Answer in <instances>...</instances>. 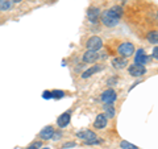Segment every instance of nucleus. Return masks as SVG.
<instances>
[{
  "label": "nucleus",
  "mask_w": 158,
  "mask_h": 149,
  "mask_svg": "<svg viewBox=\"0 0 158 149\" xmlns=\"http://www.w3.org/2000/svg\"><path fill=\"white\" fill-rule=\"evenodd\" d=\"M123 15V9L121 7H113L111 9H107V11H104L102 13V23L103 25H106L108 28H113L118 25V20H120Z\"/></svg>",
  "instance_id": "nucleus-1"
},
{
  "label": "nucleus",
  "mask_w": 158,
  "mask_h": 149,
  "mask_svg": "<svg viewBox=\"0 0 158 149\" xmlns=\"http://www.w3.org/2000/svg\"><path fill=\"white\" fill-rule=\"evenodd\" d=\"M77 136L79 138H82V140L85 141V144H87V145H95V144L100 143V140H99L98 136H96V133L94 132V131H90V130L78 132Z\"/></svg>",
  "instance_id": "nucleus-2"
},
{
  "label": "nucleus",
  "mask_w": 158,
  "mask_h": 149,
  "mask_svg": "<svg viewBox=\"0 0 158 149\" xmlns=\"http://www.w3.org/2000/svg\"><path fill=\"white\" fill-rule=\"evenodd\" d=\"M117 53H118V56L123 58L131 57L132 54H135V45H133L132 42H123L121 45H118Z\"/></svg>",
  "instance_id": "nucleus-3"
},
{
  "label": "nucleus",
  "mask_w": 158,
  "mask_h": 149,
  "mask_svg": "<svg viewBox=\"0 0 158 149\" xmlns=\"http://www.w3.org/2000/svg\"><path fill=\"white\" fill-rule=\"evenodd\" d=\"M87 45V50H94V52H98L99 49L103 48V40L98 36H92L88 38V41L86 42Z\"/></svg>",
  "instance_id": "nucleus-4"
},
{
  "label": "nucleus",
  "mask_w": 158,
  "mask_h": 149,
  "mask_svg": "<svg viewBox=\"0 0 158 149\" xmlns=\"http://www.w3.org/2000/svg\"><path fill=\"white\" fill-rule=\"evenodd\" d=\"M128 71H129V74L133 77H142L144 74H146V69H145V66L138 65V63H132V65L128 67Z\"/></svg>",
  "instance_id": "nucleus-5"
},
{
  "label": "nucleus",
  "mask_w": 158,
  "mask_h": 149,
  "mask_svg": "<svg viewBox=\"0 0 158 149\" xmlns=\"http://www.w3.org/2000/svg\"><path fill=\"white\" fill-rule=\"evenodd\" d=\"M149 59H150V57H148V56H146V54H145V50H144L142 48L138 49V50L136 52V54H135V63H138V65L145 66Z\"/></svg>",
  "instance_id": "nucleus-6"
},
{
  "label": "nucleus",
  "mask_w": 158,
  "mask_h": 149,
  "mask_svg": "<svg viewBox=\"0 0 158 149\" xmlns=\"http://www.w3.org/2000/svg\"><path fill=\"white\" fill-rule=\"evenodd\" d=\"M116 98H117V95H116L115 90H112V88H108V90H106L102 94V96H100L103 103H113L116 100Z\"/></svg>",
  "instance_id": "nucleus-7"
},
{
  "label": "nucleus",
  "mask_w": 158,
  "mask_h": 149,
  "mask_svg": "<svg viewBox=\"0 0 158 149\" xmlns=\"http://www.w3.org/2000/svg\"><path fill=\"white\" fill-rule=\"evenodd\" d=\"M70 119H71V112L70 111L63 112L62 115L58 116V119H57V126L59 128H66L69 126V123H70Z\"/></svg>",
  "instance_id": "nucleus-8"
},
{
  "label": "nucleus",
  "mask_w": 158,
  "mask_h": 149,
  "mask_svg": "<svg viewBox=\"0 0 158 149\" xmlns=\"http://www.w3.org/2000/svg\"><path fill=\"white\" fill-rule=\"evenodd\" d=\"M108 124V119L107 116L104 115V113H99V115L96 116L95 121H94V127L96 128V130H104V128L107 127Z\"/></svg>",
  "instance_id": "nucleus-9"
},
{
  "label": "nucleus",
  "mask_w": 158,
  "mask_h": 149,
  "mask_svg": "<svg viewBox=\"0 0 158 149\" xmlns=\"http://www.w3.org/2000/svg\"><path fill=\"white\" fill-rule=\"evenodd\" d=\"M99 58V54L94 50H87L83 54V62L85 63H94Z\"/></svg>",
  "instance_id": "nucleus-10"
},
{
  "label": "nucleus",
  "mask_w": 158,
  "mask_h": 149,
  "mask_svg": "<svg viewBox=\"0 0 158 149\" xmlns=\"http://www.w3.org/2000/svg\"><path fill=\"white\" fill-rule=\"evenodd\" d=\"M53 133H54V128L52 127V126H48V127H45L44 130L40 132V137L42 138V140H50V138L53 137Z\"/></svg>",
  "instance_id": "nucleus-11"
},
{
  "label": "nucleus",
  "mask_w": 158,
  "mask_h": 149,
  "mask_svg": "<svg viewBox=\"0 0 158 149\" xmlns=\"http://www.w3.org/2000/svg\"><path fill=\"white\" fill-rule=\"evenodd\" d=\"M87 16L88 19H90V21L91 23H98L99 21V17H100V11H99L98 8H90L88 9V12H87Z\"/></svg>",
  "instance_id": "nucleus-12"
},
{
  "label": "nucleus",
  "mask_w": 158,
  "mask_h": 149,
  "mask_svg": "<svg viewBox=\"0 0 158 149\" xmlns=\"http://www.w3.org/2000/svg\"><path fill=\"white\" fill-rule=\"evenodd\" d=\"M104 115L107 116V119L110 117H115L116 115V110H115V107L112 106V103H104Z\"/></svg>",
  "instance_id": "nucleus-13"
},
{
  "label": "nucleus",
  "mask_w": 158,
  "mask_h": 149,
  "mask_svg": "<svg viewBox=\"0 0 158 149\" xmlns=\"http://www.w3.org/2000/svg\"><path fill=\"white\" fill-rule=\"evenodd\" d=\"M112 66L115 67V69H117V70H120V69H124V67L127 66L125 58H123V57H116V58H113Z\"/></svg>",
  "instance_id": "nucleus-14"
},
{
  "label": "nucleus",
  "mask_w": 158,
  "mask_h": 149,
  "mask_svg": "<svg viewBox=\"0 0 158 149\" xmlns=\"http://www.w3.org/2000/svg\"><path fill=\"white\" fill-rule=\"evenodd\" d=\"M103 69V66H100V65H95V66H92V67H90L88 70H86L85 73L82 74V78L83 79H86V78H88V77H91V75H94L95 73H98V71H100Z\"/></svg>",
  "instance_id": "nucleus-15"
},
{
  "label": "nucleus",
  "mask_w": 158,
  "mask_h": 149,
  "mask_svg": "<svg viewBox=\"0 0 158 149\" xmlns=\"http://www.w3.org/2000/svg\"><path fill=\"white\" fill-rule=\"evenodd\" d=\"M146 40L149 41L150 44H154V45H158V32L157 31H152L148 33Z\"/></svg>",
  "instance_id": "nucleus-16"
},
{
  "label": "nucleus",
  "mask_w": 158,
  "mask_h": 149,
  "mask_svg": "<svg viewBox=\"0 0 158 149\" xmlns=\"http://www.w3.org/2000/svg\"><path fill=\"white\" fill-rule=\"evenodd\" d=\"M11 7H12L11 0H0V11H2V12L9 11Z\"/></svg>",
  "instance_id": "nucleus-17"
},
{
  "label": "nucleus",
  "mask_w": 158,
  "mask_h": 149,
  "mask_svg": "<svg viewBox=\"0 0 158 149\" xmlns=\"http://www.w3.org/2000/svg\"><path fill=\"white\" fill-rule=\"evenodd\" d=\"M120 148H121V149H138L137 145L128 143V141H125V140H123V141L120 143Z\"/></svg>",
  "instance_id": "nucleus-18"
},
{
  "label": "nucleus",
  "mask_w": 158,
  "mask_h": 149,
  "mask_svg": "<svg viewBox=\"0 0 158 149\" xmlns=\"http://www.w3.org/2000/svg\"><path fill=\"white\" fill-rule=\"evenodd\" d=\"M52 96L54 99H61V98L65 96V92L62 90H54V91H52Z\"/></svg>",
  "instance_id": "nucleus-19"
},
{
  "label": "nucleus",
  "mask_w": 158,
  "mask_h": 149,
  "mask_svg": "<svg viewBox=\"0 0 158 149\" xmlns=\"http://www.w3.org/2000/svg\"><path fill=\"white\" fill-rule=\"evenodd\" d=\"M42 147V143L41 141H34V143H32L31 145L28 147V149H40Z\"/></svg>",
  "instance_id": "nucleus-20"
},
{
  "label": "nucleus",
  "mask_w": 158,
  "mask_h": 149,
  "mask_svg": "<svg viewBox=\"0 0 158 149\" xmlns=\"http://www.w3.org/2000/svg\"><path fill=\"white\" fill-rule=\"evenodd\" d=\"M74 147H77V143L70 141V143H66V144H63V147H62V148L67 149V148H74Z\"/></svg>",
  "instance_id": "nucleus-21"
},
{
  "label": "nucleus",
  "mask_w": 158,
  "mask_h": 149,
  "mask_svg": "<svg viewBox=\"0 0 158 149\" xmlns=\"http://www.w3.org/2000/svg\"><path fill=\"white\" fill-rule=\"evenodd\" d=\"M61 137H62V133H61V132H54L52 138H53V140H59Z\"/></svg>",
  "instance_id": "nucleus-22"
},
{
  "label": "nucleus",
  "mask_w": 158,
  "mask_h": 149,
  "mask_svg": "<svg viewBox=\"0 0 158 149\" xmlns=\"http://www.w3.org/2000/svg\"><path fill=\"white\" fill-rule=\"evenodd\" d=\"M152 57L158 59V46H156L154 49H153V53H152Z\"/></svg>",
  "instance_id": "nucleus-23"
},
{
  "label": "nucleus",
  "mask_w": 158,
  "mask_h": 149,
  "mask_svg": "<svg viewBox=\"0 0 158 149\" xmlns=\"http://www.w3.org/2000/svg\"><path fill=\"white\" fill-rule=\"evenodd\" d=\"M45 99H50V98H53L52 96V91H44V95H42Z\"/></svg>",
  "instance_id": "nucleus-24"
},
{
  "label": "nucleus",
  "mask_w": 158,
  "mask_h": 149,
  "mask_svg": "<svg viewBox=\"0 0 158 149\" xmlns=\"http://www.w3.org/2000/svg\"><path fill=\"white\" fill-rule=\"evenodd\" d=\"M117 82V78H111V79H108V86H113Z\"/></svg>",
  "instance_id": "nucleus-25"
},
{
  "label": "nucleus",
  "mask_w": 158,
  "mask_h": 149,
  "mask_svg": "<svg viewBox=\"0 0 158 149\" xmlns=\"http://www.w3.org/2000/svg\"><path fill=\"white\" fill-rule=\"evenodd\" d=\"M23 0H11V3H15V4H20Z\"/></svg>",
  "instance_id": "nucleus-26"
},
{
  "label": "nucleus",
  "mask_w": 158,
  "mask_h": 149,
  "mask_svg": "<svg viewBox=\"0 0 158 149\" xmlns=\"http://www.w3.org/2000/svg\"><path fill=\"white\" fill-rule=\"evenodd\" d=\"M40 149H50V148H42V147H41V148H40Z\"/></svg>",
  "instance_id": "nucleus-27"
}]
</instances>
